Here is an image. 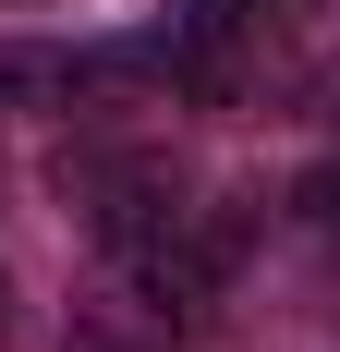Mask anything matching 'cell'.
I'll return each instance as SVG.
<instances>
[{"mask_svg":"<svg viewBox=\"0 0 340 352\" xmlns=\"http://www.w3.org/2000/svg\"><path fill=\"white\" fill-rule=\"evenodd\" d=\"M231 12H243L255 36H268V49H279V36H304V25H316V0H231Z\"/></svg>","mask_w":340,"mask_h":352,"instance_id":"obj_2","label":"cell"},{"mask_svg":"<svg viewBox=\"0 0 340 352\" xmlns=\"http://www.w3.org/2000/svg\"><path fill=\"white\" fill-rule=\"evenodd\" d=\"M328 122H340V73H328Z\"/></svg>","mask_w":340,"mask_h":352,"instance_id":"obj_3","label":"cell"},{"mask_svg":"<svg viewBox=\"0 0 340 352\" xmlns=\"http://www.w3.org/2000/svg\"><path fill=\"white\" fill-rule=\"evenodd\" d=\"M0 328H12V292H0Z\"/></svg>","mask_w":340,"mask_h":352,"instance_id":"obj_4","label":"cell"},{"mask_svg":"<svg viewBox=\"0 0 340 352\" xmlns=\"http://www.w3.org/2000/svg\"><path fill=\"white\" fill-rule=\"evenodd\" d=\"M0 98H85V49H49V36H0Z\"/></svg>","mask_w":340,"mask_h":352,"instance_id":"obj_1","label":"cell"}]
</instances>
